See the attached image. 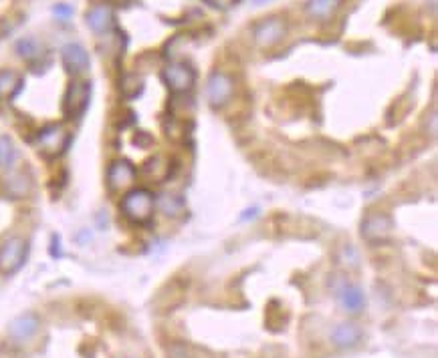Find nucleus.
Here are the masks:
<instances>
[{"label":"nucleus","mask_w":438,"mask_h":358,"mask_svg":"<svg viewBox=\"0 0 438 358\" xmlns=\"http://www.w3.org/2000/svg\"><path fill=\"white\" fill-rule=\"evenodd\" d=\"M41 328V320L35 312H23L8 324V334L16 342H27Z\"/></svg>","instance_id":"4468645a"},{"label":"nucleus","mask_w":438,"mask_h":358,"mask_svg":"<svg viewBox=\"0 0 438 358\" xmlns=\"http://www.w3.org/2000/svg\"><path fill=\"white\" fill-rule=\"evenodd\" d=\"M235 95V81L223 70H214L206 83V97L214 109H223Z\"/></svg>","instance_id":"423d86ee"},{"label":"nucleus","mask_w":438,"mask_h":358,"mask_svg":"<svg viewBox=\"0 0 438 358\" xmlns=\"http://www.w3.org/2000/svg\"><path fill=\"white\" fill-rule=\"evenodd\" d=\"M329 340L339 350H350L364 342V331L355 322H339L329 334Z\"/></svg>","instance_id":"9b49d317"},{"label":"nucleus","mask_w":438,"mask_h":358,"mask_svg":"<svg viewBox=\"0 0 438 358\" xmlns=\"http://www.w3.org/2000/svg\"><path fill=\"white\" fill-rule=\"evenodd\" d=\"M53 13L59 20H69L71 14H73V6L69 4H57L55 8H53Z\"/></svg>","instance_id":"412c9836"},{"label":"nucleus","mask_w":438,"mask_h":358,"mask_svg":"<svg viewBox=\"0 0 438 358\" xmlns=\"http://www.w3.org/2000/svg\"><path fill=\"white\" fill-rule=\"evenodd\" d=\"M18 159L14 141L8 135H0V169H13Z\"/></svg>","instance_id":"f3484780"},{"label":"nucleus","mask_w":438,"mask_h":358,"mask_svg":"<svg viewBox=\"0 0 438 358\" xmlns=\"http://www.w3.org/2000/svg\"><path fill=\"white\" fill-rule=\"evenodd\" d=\"M28 256V244L25 237L13 235L8 237L2 246H0V272L2 274H14L18 272Z\"/></svg>","instance_id":"7ed1b4c3"},{"label":"nucleus","mask_w":438,"mask_h":358,"mask_svg":"<svg viewBox=\"0 0 438 358\" xmlns=\"http://www.w3.org/2000/svg\"><path fill=\"white\" fill-rule=\"evenodd\" d=\"M341 8V0H307L305 13L315 20H329Z\"/></svg>","instance_id":"2eb2a0df"},{"label":"nucleus","mask_w":438,"mask_h":358,"mask_svg":"<svg viewBox=\"0 0 438 358\" xmlns=\"http://www.w3.org/2000/svg\"><path fill=\"white\" fill-rule=\"evenodd\" d=\"M158 202L155 195L146 187H131L124 193L122 202H119V209L126 216L127 221L136 223V226H143L154 218V211Z\"/></svg>","instance_id":"f257e3e1"},{"label":"nucleus","mask_w":438,"mask_h":358,"mask_svg":"<svg viewBox=\"0 0 438 358\" xmlns=\"http://www.w3.org/2000/svg\"><path fill=\"white\" fill-rule=\"evenodd\" d=\"M392 230H394V221L388 214H381V211L367 214L362 221V235L369 244L386 242L392 235Z\"/></svg>","instance_id":"0eeeda50"},{"label":"nucleus","mask_w":438,"mask_h":358,"mask_svg":"<svg viewBox=\"0 0 438 358\" xmlns=\"http://www.w3.org/2000/svg\"><path fill=\"white\" fill-rule=\"evenodd\" d=\"M162 81L166 83L172 93L184 95L190 93L196 85V70L188 63H172L162 70Z\"/></svg>","instance_id":"39448f33"},{"label":"nucleus","mask_w":438,"mask_h":358,"mask_svg":"<svg viewBox=\"0 0 438 358\" xmlns=\"http://www.w3.org/2000/svg\"><path fill=\"white\" fill-rule=\"evenodd\" d=\"M204 2H208L212 8H218V11H228L230 6H235L239 0H204Z\"/></svg>","instance_id":"4be33fe9"},{"label":"nucleus","mask_w":438,"mask_h":358,"mask_svg":"<svg viewBox=\"0 0 438 358\" xmlns=\"http://www.w3.org/2000/svg\"><path fill=\"white\" fill-rule=\"evenodd\" d=\"M61 58H63V67H65V70H67L69 75H73V77L87 73V70H89V65H91L87 51H85L81 44H77V42L65 44L63 51H61Z\"/></svg>","instance_id":"ddd939ff"},{"label":"nucleus","mask_w":438,"mask_h":358,"mask_svg":"<svg viewBox=\"0 0 438 358\" xmlns=\"http://www.w3.org/2000/svg\"><path fill=\"white\" fill-rule=\"evenodd\" d=\"M285 35H287V23L283 16H268L265 20H261L253 30L254 42L261 49H268L277 44Z\"/></svg>","instance_id":"6e6552de"},{"label":"nucleus","mask_w":438,"mask_h":358,"mask_svg":"<svg viewBox=\"0 0 438 358\" xmlns=\"http://www.w3.org/2000/svg\"><path fill=\"white\" fill-rule=\"evenodd\" d=\"M87 27L91 28L95 35H107L115 25V14H113V6L107 2H99L93 4L87 14H85Z\"/></svg>","instance_id":"f8f14e48"},{"label":"nucleus","mask_w":438,"mask_h":358,"mask_svg":"<svg viewBox=\"0 0 438 358\" xmlns=\"http://www.w3.org/2000/svg\"><path fill=\"white\" fill-rule=\"evenodd\" d=\"M71 143V133L65 125L61 123H51L47 127H42L41 131L37 133V145L41 153H45L47 157H59L67 152Z\"/></svg>","instance_id":"f03ea898"},{"label":"nucleus","mask_w":438,"mask_h":358,"mask_svg":"<svg viewBox=\"0 0 438 358\" xmlns=\"http://www.w3.org/2000/svg\"><path fill=\"white\" fill-rule=\"evenodd\" d=\"M256 4H263V2H267V0H254Z\"/></svg>","instance_id":"5701e85b"},{"label":"nucleus","mask_w":438,"mask_h":358,"mask_svg":"<svg viewBox=\"0 0 438 358\" xmlns=\"http://www.w3.org/2000/svg\"><path fill=\"white\" fill-rule=\"evenodd\" d=\"M162 209H164V214L166 216H180L182 214V204L176 199V197H172V195H166L164 199H162Z\"/></svg>","instance_id":"6ab92c4d"},{"label":"nucleus","mask_w":438,"mask_h":358,"mask_svg":"<svg viewBox=\"0 0 438 358\" xmlns=\"http://www.w3.org/2000/svg\"><path fill=\"white\" fill-rule=\"evenodd\" d=\"M91 101V83L89 81H73L63 97V115L65 119H79L89 107Z\"/></svg>","instance_id":"20e7f679"},{"label":"nucleus","mask_w":438,"mask_h":358,"mask_svg":"<svg viewBox=\"0 0 438 358\" xmlns=\"http://www.w3.org/2000/svg\"><path fill=\"white\" fill-rule=\"evenodd\" d=\"M136 175H138V171L129 161H126V159L113 161L112 166L107 167V187L112 192L126 193L127 190H131Z\"/></svg>","instance_id":"9d476101"},{"label":"nucleus","mask_w":438,"mask_h":358,"mask_svg":"<svg viewBox=\"0 0 438 358\" xmlns=\"http://www.w3.org/2000/svg\"><path fill=\"white\" fill-rule=\"evenodd\" d=\"M20 89H23V77L16 70H0V99L2 101H11Z\"/></svg>","instance_id":"dca6fc26"},{"label":"nucleus","mask_w":438,"mask_h":358,"mask_svg":"<svg viewBox=\"0 0 438 358\" xmlns=\"http://www.w3.org/2000/svg\"><path fill=\"white\" fill-rule=\"evenodd\" d=\"M168 358H190V350H188V346L176 342L168 348Z\"/></svg>","instance_id":"aec40b11"},{"label":"nucleus","mask_w":438,"mask_h":358,"mask_svg":"<svg viewBox=\"0 0 438 358\" xmlns=\"http://www.w3.org/2000/svg\"><path fill=\"white\" fill-rule=\"evenodd\" d=\"M336 300L338 306L345 314H360L366 308V292L360 288L357 284L341 282L336 288Z\"/></svg>","instance_id":"1a4fd4ad"},{"label":"nucleus","mask_w":438,"mask_h":358,"mask_svg":"<svg viewBox=\"0 0 438 358\" xmlns=\"http://www.w3.org/2000/svg\"><path fill=\"white\" fill-rule=\"evenodd\" d=\"M16 55L28 61V63H32V61H37L42 55V49L39 41L27 37V39H20V41L16 42Z\"/></svg>","instance_id":"a211bd4d"}]
</instances>
